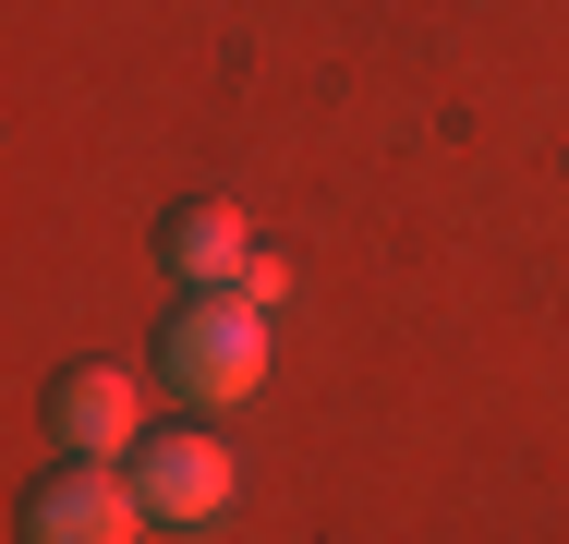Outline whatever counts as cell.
Listing matches in <instances>:
<instances>
[{
    "label": "cell",
    "mask_w": 569,
    "mask_h": 544,
    "mask_svg": "<svg viewBox=\"0 0 569 544\" xmlns=\"http://www.w3.org/2000/svg\"><path fill=\"white\" fill-rule=\"evenodd\" d=\"M158 363H170V387H182V400H207V412H219V400H242V387H267V315L207 291V303H182V315H170Z\"/></svg>",
    "instance_id": "6da1fadb"
},
{
    "label": "cell",
    "mask_w": 569,
    "mask_h": 544,
    "mask_svg": "<svg viewBox=\"0 0 569 544\" xmlns=\"http://www.w3.org/2000/svg\"><path fill=\"white\" fill-rule=\"evenodd\" d=\"M158 254H170L194 291H230V303H242V279H254V230H242L230 206H182L170 230H158Z\"/></svg>",
    "instance_id": "5b68a950"
},
{
    "label": "cell",
    "mask_w": 569,
    "mask_h": 544,
    "mask_svg": "<svg viewBox=\"0 0 569 544\" xmlns=\"http://www.w3.org/2000/svg\"><path fill=\"white\" fill-rule=\"evenodd\" d=\"M133 533H146V496L121 484L110 460H61L24 496V544H133Z\"/></svg>",
    "instance_id": "7a4b0ae2"
},
{
    "label": "cell",
    "mask_w": 569,
    "mask_h": 544,
    "mask_svg": "<svg viewBox=\"0 0 569 544\" xmlns=\"http://www.w3.org/2000/svg\"><path fill=\"white\" fill-rule=\"evenodd\" d=\"M49 435H61V460H121V447H146V435H133V375H110V363L61 375V387H49Z\"/></svg>",
    "instance_id": "277c9868"
},
{
    "label": "cell",
    "mask_w": 569,
    "mask_h": 544,
    "mask_svg": "<svg viewBox=\"0 0 569 544\" xmlns=\"http://www.w3.org/2000/svg\"><path fill=\"white\" fill-rule=\"evenodd\" d=\"M133 496H146V521H219L230 508V447L219 435H146L133 447Z\"/></svg>",
    "instance_id": "3957f363"
}]
</instances>
